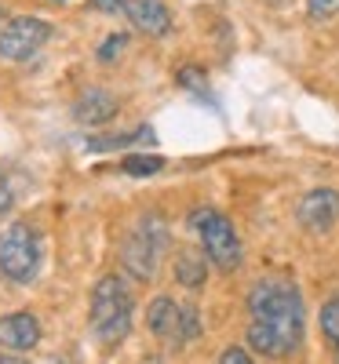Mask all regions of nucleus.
Here are the masks:
<instances>
[{"label":"nucleus","mask_w":339,"mask_h":364,"mask_svg":"<svg viewBox=\"0 0 339 364\" xmlns=\"http://www.w3.org/2000/svg\"><path fill=\"white\" fill-rule=\"evenodd\" d=\"M249 346L263 357H288L303 343V299L292 281L266 277L249 291Z\"/></svg>","instance_id":"1"},{"label":"nucleus","mask_w":339,"mask_h":364,"mask_svg":"<svg viewBox=\"0 0 339 364\" xmlns=\"http://www.w3.org/2000/svg\"><path fill=\"white\" fill-rule=\"evenodd\" d=\"M91 331L99 336V343L117 346L132 331V291L125 281L103 277L91 291Z\"/></svg>","instance_id":"2"},{"label":"nucleus","mask_w":339,"mask_h":364,"mask_svg":"<svg viewBox=\"0 0 339 364\" xmlns=\"http://www.w3.org/2000/svg\"><path fill=\"white\" fill-rule=\"evenodd\" d=\"M190 226L201 237L204 255L219 266L223 273H230V269L241 266V240H237L230 219H223L219 211H212V208H197L194 215H190Z\"/></svg>","instance_id":"3"},{"label":"nucleus","mask_w":339,"mask_h":364,"mask_svg":"<svg viewBox=\"0 0 339 364\" xmlns=\"http://www.w3.org/2000/svg\"><path fill=\"white\" fill-rule=\"evenodd\" d=\"M41 266V240L26 223H15L0 233V273L15 284H26Z\"/></svg>","instance_id":"4"},{"label":"nucleus","mask_w":339,"mask_h":364,"mask_svg":"<svg viewBox=\"0 0 339 364\" xmlns=\"http://www.w3.org/2000/svg\"><path fill=\"white\" fill-rule=\"evenodd\" d=\"M168 245V230L157 215H150L135 226V233L125 240V266L132 269V277L146 281L153 277V269H157V259Z\"/></svg>","instance_id":"5"},{"label":"nucleus","mask_w":339,"mask_h":364,"mask_svg":"<svg viewBox=\"0 0 339 364\" xmlns=\"http://www.w3.org/2000/svg\"><path fill=\"white\" fill-rule=\"evenodd\" d=\"M146 321H150L153 336L172 339V343H190V339H197V331H201L197 314L175 306L172 299H153L150 310H146Z\"/></svg>","instance_id":"6"},{"label":"nucleus","mask_w":339,"mask_h":364,"mask_svg":"<svg viewBox=\"0 0 339 364\" xmlns=\"http://www.w3.org/2000/svg\"><path fill=\"white\" fill-rule=\"evenodd\" d=\"M48 37H51V29L44 18H33V15L11 18L0 29V58H29L33 51H41Z\"/></svg>","instance_id":"7"},{"label":"nucleus","mask_w":339,"mask_h":364,"mask_svg":"<svg viewBox=\"0 0 339 364\" xmlns=\"http://www.w3.org/2000/svg\"><path fill=\"white\" fill-rule=\"evenodd\" d=\"M335 219H339V193L335 190H311L299 200V223L311 233L332 230Z\"/></svg>","instance_id":"8"},{"label":"nucleus","mask_w":339,"mask_h":364,"mask_svg":"<svg viewBox=\"0 0 339 364\" xmlns=\"http://www.w3.org/2000/svg\"><path fill=\"white\" fill-rule=\"evenodd\" d=\"M41 343V324L33 314H11L0 321V346L8 350H33Z\"/></svg>","instance_id":"9"},{"label":"nucleus","mask_w":339,"mask_h":364,"mask_svg":"<svg viewBox=\"0 0 339 364\" xmlns=\"http://www.w3.org/2000/svg\"><path fill=\"white\" fill-rule=\"evenodd\" d=\"M125 11L135 22V29H142V33H150V37H165L172 29V15H168V8L161 4V0H128Z\"/></svg>","instance_id":"10"},{"label":"nucleus","mask_w":339,"mask_h":364,"mask_svg":"<svg viewBox=\"0 0 339 364\" xmlns=\"http://www.w3.org/2000/svg\"><path fill=\"white\" fill-rule=\"evenodd\" d=\"M117 113V99L106 95V91H88V95L77 99V120L80 124H103Z\"/></svg>","instance_id":"11"},{"label":"nucleus","mask_w":339,"mask_h":364,"mask_svg":"<svg viewBox=\"0 0 339 364\" xmlns=\"http://www.w3.org/2000/svg\"><path fill=\"white\" fill-rule=\"evenodd\" d=\"M175 277H179V284H187V288H201L204 284V255L179 252L175 255Z\"/></svg>","instance_id":"12"},{"label":"nucleus","mask_w":339,"mask_h":364,"mask_svg":"<svg viewBox=\"0 0 339 364\" xmlns=\"http://www.w3.org/2000/svg\"><path fill=\"white\" fill-rule=\"evenodd\" d=\"M321 331L328 336V343H332V350L339 357V299H332V302L321 306Z\"/></svg>","instance_id":"13"},{"label":"nucleus","mask_w":339,"mask_h":364,"mask_svg":"<svg viewBox=\"0 0 339 364\" xmlns=\"http://www.w3.org/2000/svg\"><path fill=\"white\" fill-rule=\"evenodd\" d=\"M120 168H125L128 175H157L165 168V161L161 157H125Z\"/></svg>","instance_id":"14"},{"label":"nucleus","mask_w":339,"mask_h":364,"mask_svg":"<svg viewBox=\"0 0 339 364\" xmlns=\"http://www.w3.org/2000/svg\"><path fill=\"white\" fill-rule=\"evenodd\" d=\"M306 11L311 18H332L339 11V0H306Z\"/></svg>","instance_id":"15"},{"label":"nucleus","mask_w":339,"mask_h":364,"mask_svg":"<svg viewBox=\"0 0 339 364\" xmlns=\"http://www.w3.org/2000/svg\"><path fill=\"white\" fill-rule=\"evenodd\" d=\"M128 44V37L125 33H117V37H110L103 48H99V63H113V58L120 55V48H125Z\"/></svg>","instance_id":"16"},{"label":"nucleus","mask_w":339,"mask_h":364,"mask_svg":"<svg viewBox=\"0 0 339 364\" xmlns=\"http://www.w3.org/2000/svg\"><path fill=\"white\" fill-rule=\"evenodd\" d=\"M179 84L182 87H194V91H204V73L197 66H187V70H179Z\"/></svg>","instance_id":"17"},{"label":"nucleus","mask_w":339,"mask_h":364,"mask_svg":"<svg viewBox=\"0 0 339 364\" xmlns=\"http://www.w3.org/2000/svg\"><path fill=\"white\" fill-rule=\"evenodd\" d=\"M219 364H252V357L249 353H244L241 346H230L223 357H219Z\"/></svg>","instance_id":"18"},{"label":"nucleus","mask_w":339,"mask_h":364,"mask_svg":"<svg viewBox=\"0 0 339 364\" xmlns=\"http://www.w3.org/2000/svg\"><path fill=\"white\" fill-rule=\"evenodd\" d=\"M128 0H91V8H99V11H125Z\"/></svg>","instance_id":"19"},{"label":"nucleus","mask_w":339,"mask_h":364,"mask_svg":"<svg viewBox=\"0 0 339 364\" xmlns=\"http://www.w3.org/2000/svg\"><path fill=\"white\" fill-rule=\"evenodd\" d=\"M11 204H15V197H11V190L4 186V182H0V215H8V211H11Z\"/></svg>","instance_id":"20"},{"label":"nucleus","mask_w":339,"mask_h":364,"mask_svg":"<svg viewBox=\"0 0 339 364\" xmlns=\"http://www.w3.org/2000/svg\"><path fill=\"white\" fill-rule=\"evenodd\" d=\"M0 364H29V360H22V357H0Z\"/></svg>","instance_id":"21"},{"label":"nucleus","mask_w":339,"mask_h":364,"mask_svg":"<svg viewBox=\"0 0 339 364\" xmlns=\"http://www.w3.org/2000/svg\"><path fill=\"white\" fill-rule=\"evenodd\" d=\"M0 18H4V8H0Z\"/></svg>","instance_id":"22"}]
</instances>
